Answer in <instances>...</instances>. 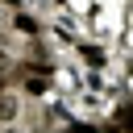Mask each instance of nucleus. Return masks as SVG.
Here are the masks:
<instances>
[{
  "label": "nucleus",
  "mask_w": 133,
  "mask_h": 133,
  "mask_svg": "<svg viewBox=\"0 0 133 133\" xmlns=\"http://www.w3.org/2000/svg\"><path fill=\"white\" fill-rule=\"evenodd\" d=\"M4 133H17V129H4Z\"/></svg>",
  "instance_id": "nucleus-7"
},
{
  "label": "nucleus",
  "mask_w": 133,
  "mask_h": 133,
  "mask_svg": "<svg viewBox=\"0 0 133 133\" xmlns=\"http://www.w3.org/2000/svg\"><path fill=\"white\" fill-rule=\"evenodd\" d=\"M12 116H17V100L4 91V96H0V121H12Z\"/></svg>",
  "instance_id": "nucleus-1"
},
{
  "label": "nucleus",
  "mask_w": 133,
  "mask_h": 133,
  "mask_svg": "<svg viewBox=\"0 0 133 133\" xmlns=\"http://www.w3.org/2000/svg\"><path fill=\"white\" fill-rule=\"evenodd\" d=\"M25 91H33V96H37V91H46V75H37V79L29 75V79H25Z\"/></svg>",
  "instance_id": "nucleus-2"
},
{
  "label": "nucleus",
  "mask_w": 133,
  "mask_h": 133,
  "mask_svg": "<svg viewBox=\"0 0 133 133\" xmlns=\"http://www.w3.org/2000/svg\"><path fill=\"white\" fill-rule=\"evenodd\" d=\"M4 4H17V0H4Z\"/></svg>",
  "instance_id": "nucleus-6"
},
{
  "label": "nucleus",
  "mask_w": 133,
  "mask_h": 133,
  "mask_svg": "<svg viewBox=\"0 0 133 133\" xmlns=\"http://www.w3.org/2000/svg\"><path fill=\"white\" fill-rule=\"evenodd\" d=\"M71 133H96V129H91V125H75Z\"/></svg>",
  "instance_id": "nucleus-4"
},
{
  "label": "nucleus",
  "mask_w": 133,
  "mask_h": 133,
  "mask_svg": "<svg viewBox=\"0 0 133 133\" xmlns=\"http://www.w3.org/2000/svg\"><path fill=\"white\" fill-rule=\"evenodd\" d=\"M17 29H21V33H33L37 25H33V17H17Z\"/></svg>",
  "instance_id": "nucleus-3"
},
{
  "label": "nucleus",
  "mask_w": 133,
  "mask_h": 133,
  "mask_svg": "<svg viewBox=\"0 0 133 133\" xmlns=\"http://www.w3.org/2000/svg\"><path fill=\"white\" fill-rule=\"evenodd\" d=\"M0 96H4V75H0Z\"/></svg>",
  "instance_id": "nucleus-5"
}]
</instances>
